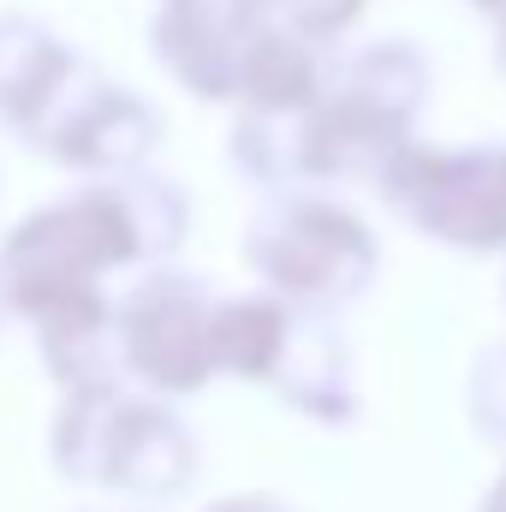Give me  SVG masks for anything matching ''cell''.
Here are the masks:
<instances>
[{"mask_svg": "<svg viewBox=\"0 0 506 512\" xmlns=\"http://www.w3.org/2000/svg\"><path fill=\"white\" fill-rule=\"evenodd\" d=\"M48 465L78 489L167 507L197 483L203 453L173 399L137 387H78L60 393L48 417Z\"/></svg>", "mask_w": 506, "mask_h": 512, "instance_id": "1", "label": "cell"}, {"mask_svg": "<svg viewBox=\"0 0 506 512\" xmlns=\"http://www.w3.org/2000/svg\"><path fill=\"white\" fill-rule=\"evenodd\" d=\"M245 268L298 316H346L381 274L376 227L334 191L262 197L245 221Z\"/></svg>", "mask_w": 506, "mask_h": 512, "instance_id": "2", "label": "cell"}, {"mask_svg": "<svg viewBox=\"0 0 506 512\" xmlns=\"http://www.w3.org/2000/svg\"><path fill=\"white\" fill-rule=\"evenodd\" d=\"M381 209L417 239L459 256H506V137L423 143L411 137L376 179Z\"/></svg>", "mask_w": 506, "mask_h": 512, "instance_id": "3", "label": "cell"}, {"mask_svg": "<svg viewBox=\"0 0 506 512\" xmlns=\"http://www.w3.org/2000/svg\"><path fill=\"white\" fill-rule=\"evenodd\" d=\"M215 304L221 292L191 268H143L114 304L120 376L155 399H191L215 376Z\"/></svg>", "mask_w": 506, "mask_h": 512, "instance_id": "4", "label": "cell"}, {"mask_svg": "<svg viewBox=\"0 0 506 512\" xmlns=\"http://www.w3.org/2000/svg\"><path fill=\"white\" fill-rule=\"evenodd\" d=\"M161 137H167L161 108L149 96H137L131 84L108 78L96 60H84V72L66 84V96L36 126L30 149L78 179H120V173H143L155 161Z\"/></svg>", "mask_w": 506, "mask_h": 512, "instance_id": "5", "label": "cell"}, {"mask_svg": "<svg viewBox=\"0 0 506 512\" xmlns=\"http://www.w3.org/2000/svg\"><path fill=\"white\" fill-rule=\"evenodd\" d=\"M268 12L262 0H155L149 12V54L167 72L173 90L191 102H227L239 96V66L262 36Z\"/></svg>", "mask_w": 506, "mask_h": 512, "instance_id": "6", "label": "cell"}, {"mask_svg": "<svg viewBox=\"0 0 506 512\" xmlns=\"http://www.w3.org/2000/svg\"><path fill=\"white\" fill-rule=\"evenodd\" d=\"M429 90H435V66L411 36H376L352 54H334V78H328V96L340 108H352L364 126L387 131L399 143L417 137Z\"/></svg>", "mask_w": 506, "mask_h": 512, "instance_id": "7", "label": "cell"}, {"mask_svg": "<svg viewBox=\"0 0 506 512\" xmlns=\"http://www.w3.org/2000/svg\"><path fill=\"white\" fill-rule=\"evenodd\" d=\"M268 393L316 423V429H352L364 417V387H358V352L340 334L334 316H298L292 346L280 358V376L268 382Z\"/></svg>", "mask_w": 506, "mask_h": 512, "instance_id": "8", "label": "cell"}, {"mask_svg": "<svg viewBox=\"0 0 506 512\" xmlns=\"http://www.w3.org/2000/svg\"><path fill=\"white\" fill-rule=\"evenodd\" d=\"M84 72V54L30 12H0V126L30 143L66 84Z\"/></svg>", "mask_w": 506, "mask_h": 512, "instance_id": "9", "label": "cell"}, {"mask_svg": "<svg viewBox=\"0 0 506 512\" xmlns=\"http://www.w3.org/2000/svg\"><path fill=\"white\" fill-rule=\"evenodd\" d=\"M328 78H334L328 42H310L286 24H262L239 66L233 114H310L328 96Z\"/></svg>", "mask_w": 506, "mask_h": 512, "instance_id": "10", "label": "cell"}, {"mask_svg": "<svg viewBox=\"0 0 506 512\" xmlns=\"http://www.w3.org/2000/svg\"><path fill=\"white\" fill-rule=\"evenodd\" d=\"M292 328H298V310L286 298H274L268 286L221 292V304H215V376L268 387L280 376Z\"/></svg>", "mask_w": 506, "mask_h": 512, "instance_id": "11", "label": "cell"}, {"mask_svg": "<svg viewBox=\"0 0 506 512\" xmlns=\"http://www.w3.org/2000/svg\"><path fill=\"white\" fill-rule=\"evenodd\" d=\"M465 417L489 447L506 453V334L489 340L465 370Z\"/></svg>", "mask_w": 506, "mask_h": 512, "instance_id": "12", "label": "cell"}, {"mask_svg": "<svg viewBox=\"0 0 506 512\" xmlns=\"http://www.w3.org/2000/svg\"><path fill=\"white\" fill-rule=\"evenodd\" d=\"M262 12H268V24H286L310 42H340L370 12V0H262Z\"/></svg>", "mask_w": 506, "mask_h": 512, "instance_id": "13", "label": "cell"}, {"mask_svg": "<svg viewBox=\"0 0 506 512\" xmlns=\"http://www.w3.org/2000/svg\"><path fill=\"white\" fill-rule=\"evenodd\" d=\"M203 512H298V507H292V501H280V495L245 489V495H221V501H209Z\"/></svg>", "mask_w": 506, "mask_h": 512, "instance_id": "14", "label": "cell"}, {"mask_svg": "<svg viewBox=\"0 0 506 512\" xmlns=\"http://www.w3.org/2000/svg\"><path fill=\"white\" fill-rule=\"evenodd\" d=\"M471 512H506V459H501V471L489 477V489L477 495V507H471Z\"/></svg>", "mask_w": 506, "mask_h": 512, "instance_id": "15", "label": "cell"}, {"mask_svg": "<svg viewBox=\"0 0 506 512\" xmlns=\"http://www.w3.org/2000/svg\"><path fill=\"white\" fill-rule=\"evenodd\" d=\"M495 72L506 78V12L495 18Z\"/></svg>", "mask_w": 506, "mask_h": 512, "instance_id": "16", "label": "cell"}, {"mask_svg": "<svg viewBox=\"0 0 506 512\" xmlns=\"http://www.w3.org/2000/svg\"><path fill=\"white\" fill-rule=\"evenodd\" d=\"M465 6H471V12H483V18H501V12H506V0H465Z\"/></svg>", "mask_w": 506, "mask_h": 512, "instance_id": "17", "label": "cell"}, {"mask_svg": "<svg viewBox=\"0 0 506 512\" xmlns=\"http://www.w3.org/2000/svg\"><path fill=\"white\" fill-rule=\"evenodd\" d=\"M501 310H506V256H501Z\"/></svg>", "mask_w": 506, "mask_h": 512, "instance_id": "18", "label": "cell"}, {"mask_svg": "<svg viewBox=\"0 0 506 512\" xmlns=\"http://www.w3.org/2000/svg\"><path fill=\"white\" fill-rule=\"evenodd\" d=\"M6 316H12V310H6V292H0V322H6Z\"/></svg>", "mask_w": 506, "mask_h": 512, "instance_id": "19", "label": "cell"}]
</instances>
